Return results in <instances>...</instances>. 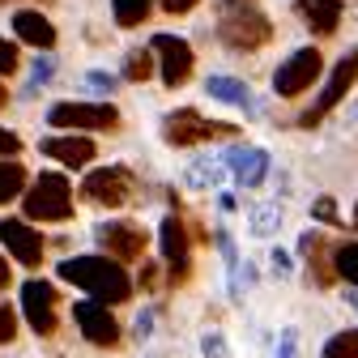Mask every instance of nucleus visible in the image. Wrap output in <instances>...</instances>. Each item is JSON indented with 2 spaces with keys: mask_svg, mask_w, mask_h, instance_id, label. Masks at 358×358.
<instances>
[{
  "mask_svg": "<svg viewBox=\"0 0 358 358\" xmlns=\"http://www.w3.org/2000/svg\"><path fill=\"white\" fill-rule=\"evenodd\" d=\"M56 273H60V282H73L77 290H85L94 303H107V307L132 299V278L111 256H69V260H60Z\"/></svg>",
  "mask_w": 358,
  "mask_h": 358,
  "instance_id": "f257e3e1",
  "label": "nucleus"
},
{
  "mask_svg": "<svg viewBox=\"0 0 358 358\" xmlns=\"http://www.w3.org/2000/svg\"><path fill=\"white\" fill-rule=\"evenodd\" d=\"M222 5V17H217V38L227 52H239V56H252L260 52L268 38H273V22H268L252 0H217Z\"/></svg>",
  "mask_w": 358,
  "mask_h": 358,
  "instance_id": "f03ea898",
  "label": "nucleus"
},
{
  "mask_svg": "<svg viewBox=\"0 0 358 358\" xmlns=\"http://www.w3.org/2000/svg\"><path fill=\"white\" fill-rule=\"evenodd\" d=\"M239 137V124L227 120H205L196 107H179L162 115V141L175 150H188V145H205V141H227Z\"/></svg>",
  "mask_w": 358,
  "mask_h": 358,
  "instance_id": "7ed1b4c3",
  "label": "nucleus"
},
{
  "mask_svg": "<svg viewBox=\"0 0 358 358\" xmlns=\"http://www.w3.org/2000/svg\"><path fill=\"white\" fill-rule=\"evenodd\" d=\"M22 205H26L30 222H69L73 217V184L60 171H43L38 179H30Z\"/></svg>",
  "mask_w": 358,
  "mask_h": 358,
  "instance_id": "20e7f679",
  "label": "nucleus"
},
{
  "mask_svg": "<svg viewBox=\"0 0 358 358\" xmlns=\"http://www.w3.org/2000/svg\"><path fill=\"white\" fill-rule=\"evenodd\" d=\"M48 124L64 132H120V107L111 103H56L48 107Z\"/></svg>",
  "mask_w": 358,
  "mask_h": 358,
  "instance_id": "39448f33",
  "label": "nucleus"
},
{
  "mask_svg": "<svg viewBox=\"0 0 358 358\" xmlns=\"http://www.w3.org/2000/svg\"><path fill=\"white\" fill-rule=\"evenodd\" d=\"M354 81H358V48H350L337 64H333V73H329V81H324V90L316 94V103H311L303 115H299V128H316L324 115H333V107L354 90Z\"/></svg>",
  "mask_w": 358,
  "mask_h": 358,
  "instance_id": "423d86ee",
  "label": "nucleus"
},
{
  "mask_svg": "<svg viewBox=\"0 0 358 358\" xmlns=\"http://www.w3.org/2000/svg\"><path fill=\"white\" fill-rule=\"evenodd\" d=\"M320 73H324L320 48H299V52H290V56L273 69V94H278V99H299L303 90H311V85L320 81Z\"/></svg>",
  "mask_w": 358,
  "mask_h": 358,
  "instance_id": "0eeeda50",
  "label": "nucleus"
},
{
  "mask_svg": "<svg viewBox=\"0 0 358 358\" xmlns=\"http://www.w3.org/2000/svg\"><path fill=\"white\" fill-rule=\"evenodd\" d=\"M81 196L90 205H103V209H124L137 196V179H132L128 166H99L81 179Z\"/></svg>",
  "mask_w": 358,
  "mask_h": 358,
  "instance_id": "6e6552de",
  "label": "nucleus"
},
{
  "mask_svg": "<svg viewBox=\"0 0 358 358\" xmlns=\"http://www.w3.org/2000/svg\"><path fill=\"white\" fill-rule=\"evenodd\" d=\"M158 248H162V264H166L171 286H184L192 273V235H188L179 213H166L158 222Z\"/></svg>",
  "mask_w": 358,
  "mask_h": 358,
  "instance_id": "1a4fd4ad",
  "label": "nucleus"
},
{
  "mask_svg": "<svg viewBox=\"0 0 358 358\" xmlns=\"http://www.w3.org/2000/svg\"><path fill=\"white\" fill-rule=\"evenodd\" d=\"M94 243L111 256V260H145L150 248V231L141 222H99L94 227Z\"/></svg>",
  "mask_w": 358,
  "mask_h": 358,
  "instance_id": "9d476101",
  "label": "nucleus"
},
{
  "mask_svg": "<svg viewBox=\"0 0 358 358\" xmlns=\"http://www.w3.org/2000/svg\"><path fill=\"white\" fill-rule=\"evenodd\" d=\"M150 48H154V56H158V77H162L166 90L184 85V81L192 77L196 56H192V43H188L184 34H166V30H162V34L150 38Z\"/></svg>",
  "mask_w": 358,
  "mask_h": 358,
  "instance_id": "9b49d317",
  "label": "nucleus"
},
{
  "mask_svg": "<svg viewBox=\"0 0 358 358\" xmlns=\"http://www.w3.org/2000/svg\"><path fill=\"white\" fill-rule=\"evenodd\" d=\"M56 303H60V294H56L52 282H43V278L22 282V316L30 320V329H34L38 337H52V333H56V324H60Z\"/></svg>",
  "mask_w": 358,
  "mask_h": 358,
  "instance_id": "f8f14e48",
  "label": "nucleus"
},
{
  "mask_svg": "<svg viewBox=\"0 0 358 358\" xmlns=\"http://www.w3.org/2000/svg\"><path fill=\"white\" fill-rule=\"evenodd\" d=\"M73 320H77V329H81V337L90 345H99V350L120 345V324H115V316H111L107 303H94V299L73 303Z\"/></svg>",
  "mask_w": 358,
  "mask_h": 358,
  "instance_id": "ddd939ff",
  "label": "nucleus"
},
{
  "mask_svg": "<svg viewBox=\"0 0 358 358\" xmlns=\"http://www.w3.org/2000/svg\"><path fill=\"white\" fill-rule=\"evenodd\" d=\"M0 243H5V252L26 268L43 264V235H38V227H30L22 217H0Z\"/></svg>",
  "mask_w": 358,
  "mask_h": 358,
  "instance_id": "4468645a",
  "label": "nucleus"
},
{
  "mask_svg": "<svg viewBox=\"0 0 358 358\" xmlns=\"http://www.w3.org/2000/svg\"><path fill=\"white\" fill-rule=\"evenodd\" d=\"M38 154L56 158L69 171H81V166H90V158H99V145L90 141V137H81V132H56V137H43L38 141Z\"/></svg>",
  "mask_w": 358,
  "mask_h": 358,
  "instance_id": "2eb2a0df",
  "label": "nucleus"
},
{
  "mask_svg": "<svg viewBox=\"0 0 358 358\" xmlns=\"http://www.w3.org/2000/svg\"><path fill=\"white\" fill-rule=\"evenodd\" d=\"M222 158H227V166H231L239 188H260L268 179V166H273L268 150H260V145H231Z\"/></svg>",
  "mask_w": 358,
  "mask_h": 358,
  "instance_id": "dca6fc26",
  "label": "nucleus"
},
{
  "mask_svg": "<svg viewBox=\"0 0 358 358\" xmlns=\"http://www.w3.org/2000/svg\"><path fill=\"white\" fill-rule=\"evenodd\" d=\"M205 94L227 103V107H239L243 115H260V103L252 99V85L239 81V77H227V73H209L205 77Z\"/></svg>",
  "mask_w": 358,
  "mask_h": 358,
  "instance_id": "f3484780",
  "label": "nucleus"
},
{
  "mask_svg": "<svg viewBox=\"0 0 358 358\" xmlns=\"http://www.w3.org/2000/svg\"><path fill=\"white\" fill-rule=\"evenodd\" d=\"M13 34H17V43H30V48H38V52L56 48V26L48 22V13H38V9H17L13 13Z\"/></svg>",
  "mask_w": 358,
  "mask_h": 358,
  "instance_id": "a211bd4d",
  "label": "nucleus"
},
{
  "mask_svg": "<svg viewBox=\"0 0 358 358\" xmlns=\"http://www.w3.org/2000/svg\"><path fill=\"white\" fill-rule=\"evenodd\" d=\"M294 13L303 17V26L311 34L329 38V34H337V22H341V0H299Z\"/></svg>",
  "mask_w": 358,
  "mask_h": 358,
  "instance_id": "6ab92c4d",
  "label": "nucleus"
},
{
  "mask_svg": "<svg viewBox=\"0 0 358 358\" xmlns=\"http://www.w3.org/2000/svg\"><path fill=\"white\" fill-rule=\"evenodd\" d=\"M231 175V166H227V158H213V154H205V158H192L188 162V188H196V192H209V188H217L222 184V179H227Z\"/></svg>",
  "mask_w": 358,
  "mask_h": 358,
  "instance_id": "aec40b11",
  "label": "nucleus"
},
{
  "mask_svg": "<svg viewBox=\"0 0 358 358\" xmlns=\"http://www.w3.org/2000/svg\"><path fill=\"white\" fill-rule=\"evenodd\" d=\"M26 188H30L26 166H22L17 158H5V162H0V205H9V201L26 196Z\"/></svg>",
  "mask_w": 358,
  "mask_h": 358,
  "instance_id": "412c9836",
  "label": "nucleus"
},
{
  "mask_svg": "<svg viewBox=\"0 0 358 358\" xmlns=\"http://www.w3.org/2000/svg\"><path fill=\"white\" fill-rule=\"evenodd\" d=\"M248 231L256 239H273L282 231V205H252L248 209Z\"/></svg>",
  "mask_w": 358,
  "mask_h": 358,
  "instance_id": "4be33fe9",
  "label": "nucleus"
},
{
  "mask_svg": "<svg viewBox=\"0 0 358 358\" xmlns=\"http://www.w3.org/2000/svg\"><path fill=\"white\" fill-rule=\"evenodd\" d=\"M154 73H158V56H154V48H132V52L124 56V81L141 85V81H150Z\"/></svg>",
  "mask_w": 358,
  "mask_h": 358,
  "instance_id": "5701e85b",
  "label": "nucleus"
},
{
  "mask_svg": "<svg viewBox=\"0 0 358 358\" xmlns=\"http://www.w3.org/2000/svg\"><path fill=\"white\" fill-rule=\"evenodd\" d=\"M154 9V0H111V22L120 30H132V26H141Z\"/></svg>",
  "mask_w": 358,
  "mask_h": 358,
  "instance_id": "b1692460",
  "label": "nucleus"
},
{
  "mask_svg": "<svg viewBox=\"0 0 358 358\" xmlns=\"http://www.w3.org/2000/svg\"><path fill=\"white\" fill-rule=\"evenodd\" d=\"M320 358H358V329H345V333H333L320 350Z\"/></svg>",
  "mask_w": 358,
  "mask_h": 358,
  "instance_id": "393cba45",
  "label": "nucleus"
},
{
  "mask_svg": "<svg viewBox=\"0 0 358 358\" xmlns=\"http://www.w3.org/2000/svg\"><path fill=\"white\" fill-rule=\"evenodd\" d=\"M333 268H337V278H345L358 290V243H341L333 252Z\"/></svg>",
  "mask_w": 358,
  "mask_h": 358,
  "instance_id": "a878e982",
  "label": "nucleus"
},
{
  "mask_svg": "<svg viewBox=\"0 0 358 358\" xmlns=\"http://www.w3.org/2000/svg\"><path fill=\"white\" fill-rule=\"evenodd\" d=\"M52 73H56V60H52V56H34V64H30V85H26V94L34 99V94H38V85H48V81H52Z\"/></svg>",
  "mask_w": 358,
  "mask_h": 358,
  "instance_id": "bb28decb",
  "label": "nucleus"
},
{
  "mask_svg": "<svg viewBox=\"0 0 358 358\" xmlns=\"http://www.w3.org/2000/svg\"><path fill=\"white\" fill-rule=\"evenodd\" d=\"M201 358H231V341L217 329H205L201 333Z\"/></svg>",
  "mask_w": 358,
  "mask_h": 358,
  "instance_id": "cd10ccee",
  "label": "nucleus"
},
{
  "mask_svg": "<svg viewBox=\"0 0 358 358\" xmlns=\"http://www.w3.org/2000/svg\"><path fill=\"white\" fill-rule=\"evenodd\" d=\"M268 273H273V278H290L294 273V256L286 252V248H273V252H268Z\"/></svg>",
  "mask_w": 358,
  "mask_h": 358,
  "instance_id": "c85d7f7f",
  "label": "nucleus"
},
{
  "mask_svg": "<svg viewBox=\"0 0 358 358\" xmlns=\"http://www.w3.org/2000/svg\"><path fill=\"white\" fill-rule=\"evenodd\" d=\"M17 64H22V56H17V43H9L5 34H0V77L17 73Z\"/></svg>",
  "mask_w": 358,
  "mask_h": 358,
  "instance_id": "c756f323",
  "label": "nucleus"
},
{
  "mask_svg": "<svg viewBox=\"0 0 358 358\" xmlns=\"http://www.w3.org/2000/svg\"><path fill=\"white\" fill-rule=\"evenodd\" d=\"M17 337V311L9 303H0V345H9Z\"/></svg>",
  "mask_w": 358,
  "mask_h": 358,
  "instance_id": "7c9ffc66",
  "label": "nucleus"
},
{
  "mask_svg": "<svg viewBox=\"0 0 358 358\" xmlns=\"http://www.w3.org/2000/svg\"><path fill=\"white\" fill-rule=\"evenodd\" d=\"M115 81H120V77L107 73V69H90V73H85V85H90V90H99V94H111Z\"/></svg>",
  "mask_w": 358,
  "mask_h": 358,
  "instance_id": "2f4dec72",
  "label": "nucleus"
},
{
  "mask_svg": "<svg viewBox=\"0 0 358 358\" xmlns=\"http://www.w3.org/2000/svg\"><path fill=\"white\" fill-rule=\"evenodd\" d=\"M311 217H316V222H324V227H337V205H333V196H320L316 205H311Z\"/></svg>",
  "mask_w": 358,
  "mask_h": 358,
  "instance_id": "473e14b6",
  "label": "nucleus"
},
{
  "mask_svg": "<svg viewBox=\"0 0 358 358\" xmlns=\"http://www.w3.org/2000/svg\"><path fill=\"white\" fill-rule=\"evenodd\" d=\"M17 154H22V137L0 124V162H5V158H17Z\"/></svg>",
  "mask_w": 358,
  "mask_h": 358,
  "instance_id": "72a5a7b5",
  "label": "nucleus"
},
{
  "mask_svg": "<svg viewBox=\"0 0 358 358\" xmlns=\"http://www.w3.org/2000/svg\"><path fill=\"white\" fill-rule=\"evenodd\" d=\"M154 324H158V311H154V307H145L141 316H137V324H132L137 341H150V337H154Z\"/></svg>",
  "mask_w": 358,
  "mask_h": 358,
  "instance_id": "f704fd0d",
  "label": "nucleus"
},
{
  "mask_svg": "<svg viewBox=\"0 0 358 358\" xmlns=\"http://www.w3.org/2000/svg\"><path fill=\"white\" fill-rule=\"evenodd\" d=\"M294 345H299V329H282V337H278V354H273V358H294Z\"/></svg>",
  "mask_w": 358,
  "mask_h": 358,
  "instance_id": "c9c22d12",
  "label": "nucleus"
},
{
  "mask_svg": "<svg viewBox=\"0 0 358 358\" xmlns=\"http://www.w3.org/2000/svg\"><path fill=\"white\" fill-rule=\"evenodd\" d=\"M201 5V0H162V13H171V17H179V13H192Z\"/></svg>",
  "mask_w": 358,
  "mask_h": 358,
  "instance_id": "e433bc0d",
  "label": "nucleus"
},
{
  "mask_svg": "<svg viewBox=\"0 0 358 358\" xmlns=\"http://www.w3.org/2000/svg\"><path fill=\"white\" fill-rule=\"evenodd\" d=\"M141 286H145V290H154V286H158V264H154V260H145V264H141Z\"/></svg>",
  "mask_w": 358,
  "mask_h": 358,
  "instance_id": "4c0bfd02",
  "label": "nucleus"
},
{
  "mask_svg": "<svg viewBox=\"0 0 358 358\" xmlns=\"http://www.w3.org/2000/svg\"><path fill=\"white\" fill-rule=\"evenodd\" d=\"M9 282H13V273H9V260H5V256H0V290H5Z\"/></svg>",
  "mask_w": 358,
  "mask_h": 358,
  "instance_id": "58836bf2",
  "label": "nucleus"
},
{
  "mask_svg": "<svg viewBox=\"0 0 358 358\" xmlns=\"http://www.w3.org/2000/svg\"><path fill=\"white\" fill-rule=\"evenodd\" d=\"M217 205H222V209H227V213H235V209H239V201H235L231 192H222V196H217Z\"/></svg>",
  "mask_w": 358,
  "mask_h": 358,
  "instance_id": "ea45409f",
  "label": "nucleus"
},
{
  "mask_svg": "<svg viewBox=\"0 0 358 358\" xmlns=\"http://www.w3.org/2000/svg\"><path fill=\"white\" fill-rule=\"evenodd\" d=\"M345 303H350V307L358 311V290H345Z\"/></svg>",
  "mask_w": 358,
  "mask_h": 358,
  "instance_id": "a19ab883",
  "label": "nucleus"
},
{
  "mask_svg": "<svg viewBox=\"0 0 358 358\" xmlns=\"http://www.w3.org/2000/svg\"><path fill=\"white\" fill-rule=\"evenodd\" d=\"M9 103V90H5V81H0V107H5Z\"/></svg>",
  "mask_w": 358,
  "mask_h": 358,
  "instance_id": "79ce46f5",
  "label": "nucleus"
},
{
  "mask_svg": "<svg viewBox=\"0 0 358 358\" xmlns=\"http://www.w3.org/2000/svg\"><path fill=\"white\" fill-rule=\"evenodd\" d=\"M354 227H358V205H354Z\"/></svg>",
  "mask_w": 358,
  "mask_h": 358,
  "instance_id": "37998d69",
  "label": "nucleus"
}]
</instances>
